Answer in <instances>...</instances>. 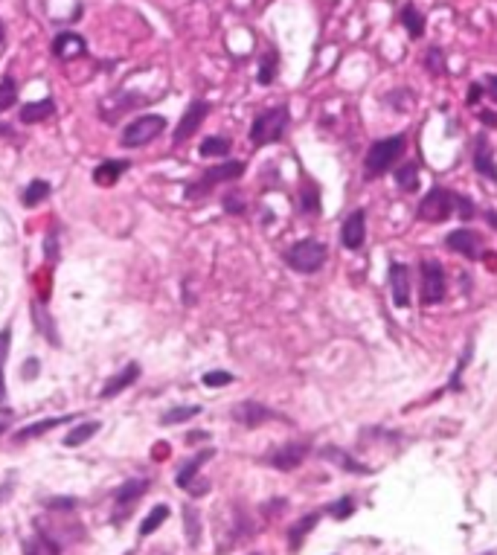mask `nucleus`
I'll list each match as a JSON object with an SVG mask.
<instances>
[{"label": "nucleus", "instance_id": "nucleus-27", "mask_svg": "<svg viewBox=\"0 0 497 555\" xmlns=\"http://www.w3.org/2000/svg\"><path fill=\"white\" fill-rule=\"evenodd\" d=\"M277 73H279V53L277 50H268L265 55H262V62H259V85H274V79H277Z\"/></svg>", "mask_w": 497, "mask_h": 555}, {"label": "nucleus", "instance_id": "nucleus-40", "mask_svg": "<svg viewBox=\"0 0 497 555\" xmlns=\"http://www.w3.org/2000/svg\"><path fill=\"white\" fill-rule=\"evenodd\" d=\"M38 369H41V364H38V358H29V361L21 367V375L26 381H35L38 378Z\"/></svg>", "mask_w": 497, "mask_h": 555}, {"label": "nucleus", "instance_id": "nucleus-3", "mask_svg": "<svg viewBox=\"0 0 497 555\" xmlns=\"http://www.w3.org/2000/svg\"><path fill=\"white\" fill-rule=\"evenodd\" d=\"M326 256H329L326 245L314 242V238H303V242H297L285 250V265L297 274H317L326 265Z\"/></svg>", "mask_w": 497, "mask_h": 555}, {"label": "nucleus", "instance_id": "nucleus-13", "mask_svg": "<svg viewBox=\"0 0 497 555\" xmlns=\"http://www.w3.org/2000/svg\"><path fill=\"white\" fill-rule=\"evenodd\" d=\"M474 172L483 175L486 181L497 184V163H494V152H491L486 134H477L474 137Z\"/></svg>", "mask_w": 497, "mask_h": 555}, {"label": "nucleus", "instance_id": "nucleus-53", "mask_svg": "<svg viewBox=\"0 0 497 555\" xmlns=\"http://www.w3.org/2000/svg\"><path fill=\"white\" fill-rule=\"evenodd\" d=\"M6 38V26H3V21H0V41Z\"/></svg>", "mask_w": 497, "mask_h": 555}, {"label": "nucleus", "instance_id": "nucleus-20", "mask_svg": "<svg viewBox=\"0 0 497 555\" xmlns=\"http://www.w3.org/2000/svg\"><path fill=\"white\" fill-rule=\"evenodd\" d=\"M125 169H128V160H105L94 169V181L99 186H114L125 175Z\"/></svg>", "mask_w": 497, "mask_h": 555}, {"label": "nucleus", "instance_id": "nucleus-54", "mask_svg": "<svg viewBox=\"0 0 497 555\" xmlns=\"http://www.w3.org/2000/svg\"><path fill=\"white\" fill-rule=\"evenodd\" d=\"M486 555H497V552H486Z\"/></svg>", "mask_w": 497, "mask_h": 555}, {"label": "nucleus", "instance_id": "nucleus-34", "mask_svg": "<svg viewBox=\"0 0 497 555\" xmlns=\"http://www.w3.org/2000/svg\"><path fill=\"white\" fill-rule=\"evenodd\" d=\"M299 206H303V213H308V215H317V213H320V192H317V186H314V184L303 186V195H299Z\"/></svg>", "mask_w": 497, "mask_h": 555}, {"label": "nucleus", "instance_id": "nucleus-18", "mask_svg": "<svg viewBox=\"0 0 497 555\" xmlns=\"http://www.w3.org/2000/svg\"><path fill=\"white\" fill-rule=\"evenodd\" d=\"M213 457H216V451H213V448H207V451L195 454L189 462H184V468H180V471L175 474V483H177V488H189V483L195 479V474L201 471V465H204V462H209Z\"/></svg>", "mask_w": 497, "mask_h": 555}, {"label": "nucleus", "instance_id": "nucleus-32", "mask_svg": "<svg viewBox=\"0 0 497 555\" xmlns=\"http://www.w3.org/2000/svg\"><path fill=\"white\" fill-rule=\"evenodd\" d=\"M198 413H201L198 404H189V407H172V410H166L160 416V425H180V422H186L189 416H198Z\"/></svg>", "mask_w": 497, "mask_h": 555}, {"label": "nucleus", "instance_id": "nucleus-41", "mask_svg": "<svg viewBox=\"0 0 497 555\" xmlns=\"http://www.w3.org/2000/svg\"><path fill=\"white\" fill-rule=\"evenodd\" d=\"M44 253H47V259H50V262L58 259V236H55V233H47V242H44Z\"/></svg>", "mask_w": 497, "mask_h": 555}, {"label": "nucleus", "instance_id": "nucleus-33", "mask_svg": "<svg viewBox=\"0 0 497 555\" xmlns=\"http://www.w3.org/2000/svg\"><path fill=\"white\" fill-rule=\"evenodd\" d=\"M184 527H186V535H189V544L198 547L201 541V518H198V509H184Z\"/></svg>", "mask_w": 497, "mask_h": 555}, {"label": "nucleus", "instance_id": "nucleus-44", "mask_svg": "<svg viewBox=\"0 0 497 555\" xmlns=\"http://www.w3.org/2000/svg\"><path fill=\"white\" fill-rule=\"evenodd\" d=\"M186 491L192 494V497H204V494L209 491V483H207V479H198V483H195V479H192Z\"/></svg>", "mask_w": 497, "mask_h": 555}, {"label": "nucleus", "instance_id": "nucleus-48", "mask_svg": "<svg viewBox=\"0 0 497 555\" xmlns=\"http://www.w3.org/2000/svg\"><path fill=\"white\" fill-rule=\"evenodd\" d=\"M480 119H483V125H489V128L497 125V116H494L491 111H483V114H480Z\"/></svg>", "mask_w": 497, "mask_h": 555}, {"label": "nucleus", "instance_id": "nucleus-52", "mask_svg": "<svg viewBox=\"0 0 497 555\" xmlns=\"http://www.w3.org/2000/svg\"><path fill=\"white\" fill-rule=\"evenodd\" d=\"M486 218H489V224H491V227H497V213H491V209H489V213H486Z\"/></svg>", "mask_w": 497, "mask_h": 555}, {"label": "nucleus", "instance_id": "nucleus-39", "mask_svg": "<svg viewBox=\"0 0 497 555\" xmlns=\"http://www.w3.org/2000/svg\"><path fill=\"white\" fill-rule=\"evenodd\" d=\"M224 209H227V213H245V201L242 198H238V195H233V192H227V195H224Z\"/></svg>", "mask_w": 497, "mask_h": 555}, {"label": "nucleus", "instance_id": "nucleus-50", "mask_svg": "<svg viewBox=\"0 0 497 555\" xmlns=\"http://www.w3.org/2000/svg\"><path fill=\"white\" fill-rule=\"evenodd\" d=\"M9 494H12V483H3V486H0V503H3Z\"/></svg>", "mask_w": 497, "mask_h": 555}, {"label": "nucleus", "instance_id": "nucleus-31", "mask_svg": "<svg viewBox=\"0 0 497 555\" xmlns=\"http://www.w3.org/2000/svg\"><path fill=\"white\" fill-rule=\"evenodd\" d=\"M15 102H18V82L12 76H3L0 79V114L9 111Z\"/></svg>", "mask_w": 497, "mask_h": 555}, {"label": "nucleus", "instance_id": "nucleus-42", "mask_svg": "<svg viewBox=\"0 0 497 555\" xmlns=\"http://www.w3.org/2000/svg\"><path fill=\"white\" fill-rule=\"evenodd\" d=\"M457 206H460V209H457V213H460V218H465V221L477 215V213H474V204H471L469 198H460V201H457Z\"/></svg>", "mask_w": 497, "mask_h": 555}, {"label": "nucleus", "instance_id": "nucleus-35", "mask_svg": "<svg viewBox=\"0 0 497 555\" xmlns=\"http://www.w3.org/2000/svg\"><path fill=\"white\" fill-rule=\"evenodd\" d=\"M323 457H331V459H338V462H343V468L346 471H352V474H369V468H364V465H358L355 459H349L343 451H338V448H326L323 451Z\"/></svg>", "mask_w": 497, "mask_h": 555}, {"label": "nucleus", "instance_id": "nucleus-25", "mask_svg": "<svg viewBox=\"0 0 497 555\" xmlns=\"http://www.w3.org/2000/svg\"><path fill=\"white\" fill-rule=\"evenodd\" d=\"M50 192H53L50 181H33L29 186H24L21 201H24V206H38L41 201H47V198H50Z\"/></svg>", "mask_w": 497, "mask_h": 555}, {"label": "nucleus", "instance_id": "nucleus-22", "mask_svg": "<svg viewBox=\"0 0 497 555\" xmlns=\"http://www.w3.org/2000/svg\"><path fill=\"white\" fill-rule=\"evenodd\" d=\"M317 523H320V512H311V515H306V518H299L294 527L288 529V547H291V549H299V547H303L306 535H308L314 527H317Z\"/></svg>", "mask_w": 497, "mask_h": 555}, {"label": "nucleus", "instance_id": "nucleus-23", "mask_svg": "<svg viewBox=\"0 0 497 555\" xmlns=\"http://www.w3.org/2000/svg\"><path fill=\"white\" fill-rule=\"evenodd\" d=\"M55 105L53 99H41V102H26L21 108V123H41V119L53 116Z\"/></svg>", "mask_w": 497, "mask_h": 555}, {"label": "nucleus", "instance_id": "nucleus-17", "mask_svg": "<svg viewBox=\"0 0 497 555\" xmlns=\"http://www.w3.org/2000/svg\"><path fill=\"white\" fill-rule=\"evenodd\" d=\"M146 488H148V479H128V483H123L116 488V506L123 509V515H119V520L116 523H123L125 520V509L131 506V503H137L143 494H146Z\"/></svg>", "mask_w": 497, "mask_h": 555}, {"label": "nucleus", "instance_id": "nucleus-38", "mask_svg": "<svg viewBox=\"0 0 497 555\" xmlns=\"http://www.w3.org/2000/svg\"><path fill=\"white\" fill-rule=\"evenodd\" d=\"M329 512H331V518H338V520H346L352 512H355V503H352V497H343V500H338V503H331L329 506Z\"/></svg>", "mask_w": 497, "mask_h": 555}, {"label": "nucleus", "instance_id": "nucleus-2", "mask_svg": "<svg viewBox=\"0 0 497 555\" xmlns=\"http://www.w3.org/2000/svg\"><path fill=\"white\" fill-rule=\"evenodd\" d=\"M288 108L279 105V108H270V111H262L259 116L253 119L250 125V143L259 148V146H268V143H279L285 128H288Z\"/></svg>", "mask_w": 497, "mask_h": 555}, {"label": "nucleus", "instance_id": "nucleus-55", "mask_svg": "<svg viewBox=\"0 0 497 555\" xmlns=\"http://www.w3.org/2000/svg\"><path fill=\"white\" fill-rule=\"evenodd\" d=\"M253 555H259V552H253Z\"/></svg>", "mask_w": 497, "mask_h": 555}, {"label": "nucleus", "instance_id": "nucleus-29", "mask_svg": "<svg viewBox=\"0 0 497 555\" xmlns=\"http://www.w3.org/2000/svg\"><path fill=\"white\" fill-rule=\"evenodd\" d=\"M396 184H399V189H404V192H416L419 189V166L416 163H401V166L396 169Z\"/></svg>", "mask_w": 497, "mask_h": 555}, {"label": "nucleus", "instance_id": "nucleus-12", "mask_svg": "<svg viewBox=\"0 0 497 555\" xmlns=\"http://www.w3.org/2000/svg\"><path fill=\"white\" fill-rule=\"evenodd\" d=\"M390 291H393V303L399 308L410 306V267L393 262L390 265Z\"/></svg>", "mask_w": 497, "mask_h": 555}, {"label": "nucleus", "instance_id": "nucleus-47", "mask_svg": "<svg viewBox=\"0 0 497 555\" xmlns=\"http://www.w3.org/2000/svg\"><path fill=\"white\" fill-rule=\"evenodd\" d=\"M201 439H209V433H207V430H192L189 437H186V442H201Z\"/></svg>", "mask_w": 497, "mask_h": 555}, {"label": "nucleus", "instance_id": "nucleus-21", "mask_svg": "<svg viewBox=\"0 0 497 555\" xmlns=\"http://www.w3.org/2000/svg\"><path fill=\"white\" fill-rule=\"evenodd\" d=\"M33 320H35V328H38V335H44L47 337L53 346H58L62 343V337H58V332H55V323H53V314L44 308L41 303H33Z\"/></svg>", "mask_w": 497, "mask_h": 555}, {"label": "nucleus", "instance_id": "nucleus-24", "mask_svg": "<svg viewBox=\"0 0 497 555\" xmlns=\"http://www.w3.org/2000/svg\"><path fill=\"white\" fill-rule=\"evenodd\" d=\"M401 26L410 33V38H421L425 35V15H421L413 3H408L401 9Z\"/></svg>", "mask_w": 497, "mask_h": 555}, {"label": "nucleus", "instance_id": "nucleus-16", "mask_svg": "<svg viewBox=\"0 0 497 555\" xmlns=\"http://www.w3.org/2000/svg\"><path fill=\"white\" fill-rule=\"evenodd\" d=\"M140 364H128L123 372H116V375H111V378L108 381H105V387H102V398H114V396H119V393H123V389H128L134 381H137L140 378Z\"/></svg>", "mask_w": 497, "mask_h": 555}, {"label": "nucleus", "instance_id": "nucleus-8", "mask_svg": "<svg viewBox=\"0 0 497 555\" xmlns=\"http://www.w3.org/2000/svg\"><path fill=\"white\" fill-rule=\"evenodd\" d=\"M209 116V102H204V99H192L189 102V108H186V114L180 116V123H177V128H175V146H180V143H186L195 131L201 128V123Z\"/></svg>", "mask_w": 497, "mask_h": 555}, {"label": "nucleus", "instance_id": "nucleus-51", "mask_svg": "<svg viewBox=\"0 0 497 555\" xmlns=\"http://www.w3.org/2000/svg\"><path fill=\"white\" fill-rule=\"evenodd\" d=\"M6 428H9V416H0V433H6Z\"/></svg>", "mask_w": 497, "mask_h": 555}, {"label": "nucleus", "instance_id": "nucleus-46", "mask_svg": "<svg viewBox=\"0 0 497 555\" xmlns=\"http://www.w3.org/2000/svg\"><path fill=\"white\" fill-rule=\"evenodd\" d=\"M483 94H486L483 85H471V87H469V102H471V105L480 102V96H483Z\"/></svg>", "mask_w": 497, "mask_h": 555}, {"label": "nucleus", "instance_id": "nucleus-37", "mask_svg": "<svg viewBox=\"0 0 497 555\" xmlns=\"http://www.w3.org/2000/svg\"><path fill=\"white\" fill-rule=\"evenodd\" d=\"M425 67H428V73H442V70H445V55H442L439 47H430V50H428Z\"/></svg>", "mask_w": 497, "mask_h": 555}, {"label": "nucleus", "instance_id": "nucleus-36", "mask_svg": "<svg viewBox=\"0 0 497 555\" xmlns=\"http://www.w3.org/2000/svg\"><path fill=\"white\" fill-rule=\"evenodd\" d=\"M204 387H227L233 384V372H224V369H213V372H204Z\"/></svg>", "mask_w": 497, "mask_h": 555}, {"label": "nucleus", "instance_id": "nucleus-11", "mask_svg": "<svg viewBox=\"0 0 497 555\" xmlns=\"http://www.w3.org/2000/svg\"><path fill=\"white\" fill-rule=\"evenodd\" d=\"M340 242L346 250H360L367 242V213L364 209H355V213L343 221L340 227Z\"/></svg>", "mask_w": 497, "mask_h": 555}, {"label": "nucleus", "instance_id": "nucleus-19", "mask_svg": "<svg viewBox=\"0 0 497 555\" xmlns=\"http://www.w3.org/2000/svg\"><path fill=\"white\" fill-rule=\"evenodd\" d=\"M70 419H76V416H53V419H44V422L26 425V428H21L18 433H15V442H29V439L41 437V433H50V430L58 428V425H67Z\"/></svg>", "mask_w": 497, "mask_h": 555}, {"label": "nucleus", "instance_id": "nucleus-43", "mask_svg": "<svg viewBox=\"0 0 497 555\" xmlns=\"http://www.w3.org/2000/svg\"><path fill=\"white\" fill-rule=\"evenodd\" d=\"M47 509H64V512H70V509H76V500L73 497H55V500H47Z\"/></svg>", "mask_w": 497, "mask_h": 555}, {"label": "nucleus", "instance_id": "nucleus-26", "mask_svg": "<svg viewBox=\"0 0 497 555\" xmlns=\"http://www.w3.org/2000/svg\"><path fill=\"white\" fill-rule=\"evenodd\" d=\"M99 422H82V425H76L73 428L67 437H64V448H79V445H85L90 437H96L99 433Z\"/></svg>", "mask_w": 497, "mask_h": 555}, {"label": "nucleus", "instance_id": "nucleus-4", "mask_svg": "<svg viewBox=\"0 0 497 555\" xmlns=\"http://www.w3.org/2000/svg\"><path fill=\"white\" fill-rule=\"evenodd\" d=\"M245 175V163L242 160H230V163H218V166H213V169H207L198 181L195 184H189L186 186V198L189 201H198V198H204V195L213 189V186H218V184H227V181H236V177H242Z\"/></svg>", "mask_w": 497, "mask_h": 555}, {"label": "nucleus", "instance_id": "nucleus-14", "mask_svg": "<svg viewBox=\"0 0 497 555\" xmlns=\"http://www.w3.org/2000/svg\"><path fill=\"white\" fill-rule=\"evenodd\" d=\"M445 245L451 247V250H457V253H462L465 259H477L480 256V247H483V238H480L474 230H454V233H448V238H445Z\"/></svg>", "mask_w": 497, "mask_h": 555}, {"label": "nucleus", "instance_id": "nucleus-6", "mask_svg": "<svg viewBox=\"0 0 497 555\" xmlns=\"http://www.w3.org/2000/svg\"><path fill=\"white\" fill-rule=\"evenodd\" d=\"M163 131H166V116H160V114H143V116H137L134 123H128L123 128V146L125 148L146 146V143H152L155 137H160Z\"/></svg>", "mask_w": 497, "mask_h": 555}, {"label": "nucleus", "instance_id": "nucleus-9", "mask_svg": "<svg viewBox=\"0 0 497 555\" xmlns=\"http://www.w3.org/2000/svg\"><path fill=\"white\" fill-rule=\"evenodd\" d=\"M306 454H308V445L306 442H285V445H279L277 451L268 457V465H270V468H277V471H294L297 465H303Z\"/></svg>", "mask_w": 497, "mask_h": 555}, {"label": "nucleus", "instance_id": "nucleus-49", "mask_svg": "<svg viewBox=\"0 0 497 555\" xmlns=\"http://www.w3.org/2000/svg\"><path fill=\"white\" fill-rule=\"evenodd\" d=\"M3 367H6V364H0V404L6 401V378H3Z\"/></svg>", "mask_w": 497, "mask_h": 555}, {"label": "nucleus", "instance_id": "nucleus-5", "mask_svg": "<svg viewBox=\"0 0 497 555\" xmlns=\"http://www.w3.org/2000/svg\"><path fill=\"white\" fill-rule=\"evenodd\" d=\"M457 201H460L457 192H451L445 186H433L419 204V218L430 224H442L445 218L457 213Z\"/></svg>", "mask_w": 497, "mask_h": 555}, {"label": "nucleus", "instance_id": "nucleus-45", "mask_svg": "<svg viewBox=\"0 0 497 555\" xmlns=\"http://www.w3.org/2000/svg\"><path fill=\"white\" fill-rule=\"evenodd\" d=\"M483 91L497 102V73H494V76H486V82H483Z\"/></svg>", "mask_w": 497, "mask_h": 555}, {"label": "nucleus", "instance_id": "nucleus-10", "mask_svg": "<svg viewBox=\"0 0 497 555\" xmlns=\"http://www.w3.org/2000/svg\"><path fill=\"white\" fill-rule=\"evenodd\" d=\"M230 416L236 419L238 425H245V428H259V425L270 422V419H279L277 410L265 407V404H259V401H242V404H236V407L230 410Z\"/></svg>", "mask_w": 497, "mask_h": 555}, {"label": "nucleus", "instance_id": "nucleus-15", "mask_svg": "<svg viewBox=\"0 0 497 555\" xmlns=\"http://www.w3.org/2000/svg\"><path fill=\"white\" fill-rule=\"evenodd\" d=\"M85 38L79 33H58L53 38V55L62 58V62H70V58L85 55Z\"/></svg>", "mask_w": 497, "mask_h": 555}, {"label": "nucleus", "instance_id": "nucleus-28", "mask_svg": "<svg viewBox=\"0 0 497 555\" xmlns=\"http://www.w3.org/2000/svg\"><path fill=\"white\" fill-rule=\"evenodd\" d=\"M166 520H169V506H166V503L155 506V509H152V512H148V515H146V520L140 523V538H146V535H152L155 529H160V527H163V523H166Z\"/></svg>", "mask_w": 497, "mask_h": 555}, {"label": "nucleus", "instance_id": "nucleus-1", "mask_svg": "<svg viewBox=\"0 0 497 555\" xmlns=\"http://www.w3.org/2000/svg\"><path fill=\"white\" fill-rule=\"evenodd\" d=\"M404 148H408V134H393V137L375 140L364 157L367 177H381L384 172H390L399 163V157L404 155Z\"/></svg>", "mask_w": 497, "mask_h": 555}, {"label": "nucleus", "instance_id": "nucleus-7", "mask_svg": "<svg viewBox=\"0 0 497 555\" xmlns=\"http://www.w3.org/2000/svg\"><path fill=\"white\" fill-rule=\"evenodd\" d=\"M419 271H421V303H425V306L442 303V299H445V291H448L442 265L433 262V259H425V262L419 265Z\"/></svg>", "mask_w": 497, "mask_h": 555}, {"label": "nucleus", "instance_id": "nucleus-30", "mask_svg": "<svg viewBox=\"0 0 497 555\" xmlns=\"http://www.w3.org/2000/svg\"><path fill=\"white\" fill-rule=\"evenodd\" d=\"M198 152H201V157H227L230 155V140L227 137H207Z\"/></svg>", "mask_w": 497, "mask_h": 555}]
</instances>
